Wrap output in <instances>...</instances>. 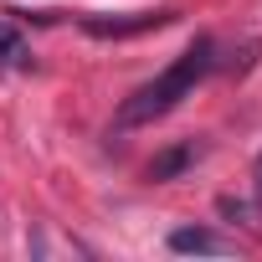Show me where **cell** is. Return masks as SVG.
Masks as SVG:
<instances>
[{"instance_id": "3957f363", "label": "cell", "mask_w": 262, "mask_h": 262, "mask_svg": "<svg viewBox=\"0 0 262 262\" xmlns=\"http://www.w3.org/2000/svg\"><path fill=\"white\" fill-rule=\"evenodd\" d=\"M170 252H185V257H231L236 242H226V236H216L206 226H180V231H170Z\"/></svg>"}, {"instance_id": "5b68a950", "label": "cell", "mask_w": 262, "mask_h": 262, "mask_svg": "<svg viewBox=\"0 0 262 262\" xmlns=\"http://www.w3.org/2000/svg\"><path fill=\"white\" fill-rule=\"evenodd\" d=\"M0 67H31V47L11 21H0Z\"/></svg>"}, {"instance_id": "8992f818", "label": "cell", "mask_w": 262, "mask_h": 262, "mask_svg": "<svg viewBox=\"0 0 262 262\" xmlns=\"http://www.w3.org/2000/svg\"><path fill=\"white\" fill-rule=\"evenodd\" d=\"M252 180H257V201H262V155H257V165H252Z\"/></svg>"}, {"instance_id": "7a4b0ae2", "label": "cell", "mask_w": 262, "mask_h": 262, "mask_svg": "<svg viewBox=\"0 0 262 262\" xmlns=\"http://www.w3.org/2000/svg\"><path fill=\"white\" fill-rule=\"evenodd\" d=\"M180 11H113V16H82V31L93 41H134V36H149L160 26H170Z\"/></svg>"}, {"instance_id": "277c9868", "label": "cell", "mask_w": 262, "mask_h": 262, "mask_svg": "<svg viewBox=\"0 0 262 262\" xmlns=\"http://www.w3.org/2000/svg\"><path fill=\"white\" fill-rule=\"evenodd\" d=\"M206 155V144H195V139H185V144H170V149H160L155 160H149V180L155 185H165V180H180L195 160Z\"/></svg>"}, {"instance_id": "6da1fadb", "label": "cell", "mask_w": 262, "mask_h": 262, "mask_svg": "<svg viewBox=\"0 0 262 262\" xmlns=\"http://www.w3.org/2000/svg\"><path fill=\"white\" fill-rule=\"evenodd\" d=\"M211 67H216V47L201 36V41H190L155 82H144L134 98H123V108H118V128H139V123H155V118H165L170 108H180L206 77H211Z\"/></svg>"}]
</instances>
